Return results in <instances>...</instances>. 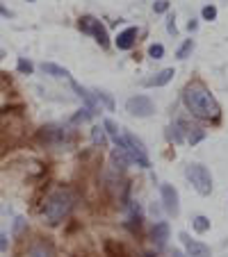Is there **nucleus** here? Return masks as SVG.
I'll return each mask as SVG.
<instances>
[{
  "instance_id": "7",
  "label": "nucleus",
  "mask_w": 228,
  "mask_h": 257,
  "mask_svg": "<svg viewBox=\"0 0 228 257\" xmlns=\"http://www.w3.org/2000/svg\"><path fill=\"white\" fill-rule=\"evenodd\" d=\"M178 237H180V241H183V246H185V250H187L189 257H212L210 255V248L205 246V243L192 239L187 232H180Z\"/></svg>"
},
{
  "instance_id": "12",
  "label": "nucleus",
  "mask_w": 228,
  "mask_h": 257,
  "mask_svg": "<svg viewBox=\"0 0 228 257\" xmlns=\"http://www.w3.org/2000/svg\"><path fill=\"white\" fill-rule=\"evenodd\" d=\"M41 71L48 73V75H53V78L71 80V73H68L66 68H62V66H57V64H53V62H44V64H41Z\"/></svg>"
},
{
  "instance_id": "24",
  "label": "nucleus",
  "mask_w": 228,
  "mask_h": 257,
  "mask_svg": "<svg viewBox=\"0 0 228 257\" xmlns=\"http://www.w3.org/2000/svg\"><path fill=\"white\" fill-rule=\"evenodd\" d=\"M0 16H5V19H10V16H12V12L7 10V7L3 5V3H0Z\"/></svg>"
},
{
  "instance_id": "19",
  "label": "nucleus",
  "mask_w": 228,
  "mask_h": 257,
  "mask_svg": "<svg viewBox=\"0 0 228 257\" xmlns=\"http://www.w3.org/2000/svg\"><path fill=\"white\" fill-rule=\"evenodd\" d=\"M153 10H156L158 14H162V12L169 10V3H167V0H158V3H153Z\"/></svg>"
},
{
  "instance_id": "6",
  "label": "nucleus",
  "mask_w": 228,
  "mask_h": 257,
  "mask_svg": "<svg viewBox=\"0 0 228 257\" xmlns=\"http://www.w3.org/2000/svg\"><path fill=\"white\" fill-rule=\"evenodd\" d=\"M126 109L132 114V116L146 118L156 112V105H153V100H150L148 96H132V98H128Z\"/></svg>"
},
{
  "instance_id": "21",
  "label": "nucleus",
  "mask_w": 228,
  "mask_h": 257,
  "mask_svg": "<svg viewBox=\"0 0 228 257\" xmlns=\"http://www.w3.org/2000/svg\"><path fill=\"white\" fill-rule=\"evenodd\" d=\"M19 71L21 73H32V64L25 62V59H19Z\"/></svg>"
},
{
  "instance_id": "18",
  "label": "nucleus",
  "mask_w": 228,
  "mask_h": 257,
  "mask_svg": "<svg viewBox=\"0 0 228 257\" xmlns=\"http://www.w3.org/2000/svg\"><path fill=\"white\" fill-rule=\"evenodd\" d=\"M201 14H203L205 21H214V19H217V7L208 5V7H203V12H201Z\"/></svg>"
},
{
  "instance_id": "5",
  "label": "nucleus",
  "mask_w": 228,
  "mask_h": 257,
  "mask_svg": "<svg viewBox=\"0 0 228 257\" xmlns=\"http://www.w3.org/2000/svg\"><path fill=\"white\" fill-rule=\"evenodd\" d=\"M78 28L83 30V32L92 34L94 39L98 41V46H101V48H107V46H110L107 30H105V25H103L98 19H94V16H83V19H80V23H78Z\"/></svg>"
},
{
  "instance_id": "1",
  "label": "nucleus",
  "mask_w": 228,
  "mask_h": 257,
  "mask_svg": "<svg viewBox=\"0 0 228 257\" xmlns=\"http://www.w3.org/2000/svg\"><path fill=\"white\" fill-rule=\"evenodd\" d=\"M183 102L196 118H203V121H217L219 114H221L219 102L214 100V96L201 82H194V84H187V87H185Z\"/></svg>"
},
{
  "instance_id": "23",
  "label": "nucleus",
  "mask_w": 228,
  "mask_h": 257,
  "mask_svg": "<svg viewBox=\"0 0 228 257\" xmlns=\"http://www.w3.org/2000/svg\"><path fill=\"white\" fill-rule=\"evenodd\" d=\"M167 28H169L171 34H176V19H174V16H169V23H167Z\"/></svg>"
},
{
  "instance_id": "8",
  "label": "nucleus",
  "mask_w": 228,
  "mask_h": 257,
  "mask_svg": "<svg viewBox=\"0 0 228 257\" xmlns=\"http://www.w3.org/2000/svg\"><path fill=\"white\" fill-rule=\"evenodd\" d=\"M162 203H165V209L171 214V216H178L180 214V205H178V191L171 185H162Z\"/></svg>"
},
{
  "instance_id": "20",
  "label": "nucleus",
  "mask_w": 228,
  "mask_h": 257,
  "mask_svg": "<svg viewBox=\"0 0 228 257\" xmlns=\"http://www.w3.org/2000/svg\"><path fill=\"white\" fill-rule=\"evenodd\" d=\"M96 98H98V100H103V102H105V105H107V109H114V102H112V98H107L105 93L96 91Z\"/></svg>"
},
{
  "instance_id": "9",
  "label": "nucleus",
  "mask_w": 228,
  "mask_h": 257,
  "mask_svg": "<svg viewBox=\"0 0 228 257\" xmlns=\"http://www.w3.org/2000/svg\"><path fill=\"white\" fill-rule=\"evenodd\" d=\"M135 39H137V28H126L117 37V41H114V44H117L119 50H130L132 44H135Z\"/></svg>"
},
{
  "instance_id": "14",
  "label": "nucleus",
  "mask_w": 228,
  "mask_h": 257,
  "mask_svg": "<svg viewBox=\"0 0 228 257\" xmlns=\"http://www.w3.org/2000/svg\"><path fill=\"white\" fill-rule=\"evenodd\" d=\"M92 141H94V146H105L107 144V137H105V130H101V127H94L92 130Z\"/></svg>"
},
{
  "instance_id": "17",
  "label": "nucleus",
  "mask_w": 228,
  "mask_h": 257,
  "mask_svg": "<svg viewBox=\"0 0 228 257\" xmlns=\"http://www.w3.org/2000/svg\"><path fill=\"white\" fill-rule=\"evenodd\" d=\"M148 55L153 59H162V57H165V46H162V44H153L148 48Z\"/></svg>"
},
{
  "instance_id": "3",
  "label": "nucleus",
  "mask_w": 228,
  "mask_h": 257,
  "mask_svg": "<svg viewBox=\"0 0 228 257\" xmlns=\"http://www.w3.org/2000/svg\"><path fill=\"white\" fill-rule=\"evenodd\" d=\"M73 203H75V198H73V194H71L68 189H57V191H53V194L46 198L44 209H41L44 223H48V225H59L64 218L71 214Z\"/></svg>"
},
{
  "instance_id": "15",
  "label": "nucleus",
  "mask_w": 228,
  "mask_h": 257,
  "mask_svg": "<svg viewBox=\"0 0 228 257\" xmlns=\"http://www.w3.org/2000/svg\"><path fill=\"white\" fill-rule=\"evenodd\" d=\"M192 48H194V41H192V39H187V41H185V44L178 48V53H176V57H178V59H187V55L192 53Z\"/></svg>"
},
{
  "instance_id": "10",
  "label": "nucleus",
  "mask_w": 228,
  "mask_h": 257,
  "mask_svg": "<svg viewBox=\"0 0 228 257\" xmlns=\"http://www.w3.org/2000/svg\"><path fill=\"white\" fill-rule=\"evenodd\" d=\"M28 257H55V248L48 241H37L28 250Z\"/></svg>"
},
{
  "instance_id": "26",
  "label": "nucleus",
  "mask_w": 228,
  "mask_h": 257,
  "mask_svg": "<svg viewBox=\"0 0 228 257\" xmlns=\"http://www.w3.org/2000/svg\"><path fill=\"white\" fill-rule=\"evenodd\" d=\"M174 257H183V252H180V250H174Z\"/></svg>"
},
{
  "instance_id": "2",
  "label": "nucleus",
  "mask_w": 228,
  "mask_h": 257,
  "mask_svg": "<svg viewBox=\"0 0 228 257\" xmlns=\"http://www.w3.org/2000/svg\"><path fill=\"white\" fill-rule=\"evenodd\" d=\"M103 127H105V132L112 137V141L119 146V151H121L128 160L135 162V164L141 166V169H148L150 162H148V155H146V148L135 135H130V132L123 130V127H119L117 123L110 121V118L103 123Z\"/></svg>"
},
{
  "instance_id": "4",
  "label": "nucleus",
  "mask_w": 228,
  "mask_h": 257,
  "mask_svg": "<svg viewBox=\"0 0 228 257\" xmlns=\"http://www.w3.org/2000/svg\"><path fill=\"white\" fill-rule=\"evenodd\" d=\"M185 175H187V180L194 185V189L201 196H210V191H212V175H210V171L203 164H187Z\"/></svg>"
},
{
  "instance_id": "13",
  "label": "nucleus",
  "mask_w": 228,
  "mask_h": 257,
  "mask_svg": "<svg viewBox=\"0 0 228 257\" xmlns=\"http://www.w3.org/2000/svg\"><path fill=\"white\" fill-rule=\"evenodd\" d=\"M176 73H174V68H165V71H160L156 75V78H150V80H146V87H165L167 82H169L171 78H174Z\"/></svg>"
},
{
  "instance_id": "22",
  "label": "nucleus",
  "mask_w": 228,
  "mask_h": 257,
  "mask_svg": "<svg viewBox=\"0 0 228 257\" xmlns=\"http://www.w3.org/2000/svg\"><path fill=\"white\" fill-rule=\"evenodd\" d=\"M7 243H10V241H7V234L3 232V230H0V252L7 250Z\"/></svg>"
},
{
  "instance_id": "11",
  "label": "nucleus",
  "mask_w": 228,
  "mask_h": 257,
  "mask_svg": "<svg viewBox=\"0 0 228 257\" xmlns=\"http://www.w3.org/2000/svg\"><path fill=\"white\" fill-rule=\"evenodd\" d=\"M167 239H169V223L160 221V223H156V228H153V241H156L158 248H162L167 243Z\"/></svg>"
},
{
  "instance_id": "16",
  "label": "nucleus",
  "mask_w": 228,
  "mask_h": 257,
  "mask_svg": "<svg viewBox=\"0 0 228 257\" xmlns=\"http://www.w3.org/2000/svg\"><path fill=\"white\" fill-rule=\"evenodd\" d=\"M194 230H196V232H201V234L208 232V230H210V221L205 216H196L194 218Z\"/></svg>"
},
{
  "instance_id": "25",
  "label": "nucleus",
  "mask_w": 228,
  "mask_h": 257,
  "mask_svg": "<svg viewBox=\"0 0 228 257\" xmlns=\"http://www.w3.org/2000/svg\"><path fill=\"white\" fill-rule=\"evenodd\" d=\"M196 28H199V23H196L194 19H192V21H189V23H187V30H189V32H194Z\"/></svg>"
}]
</instances>
